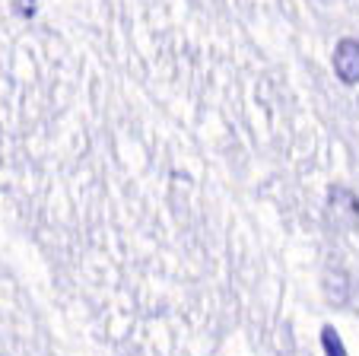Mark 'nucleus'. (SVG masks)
Here are the masks:
<instances>
[{"mask_svg": "<svg viewBox=\"0 0 359 356\" xmlns=\"http://www.w3.org/2000/svg\"><path fill=\"white\" fill-rule=\"evenodd\" d=\"M331 67L344 86H356L359 83V39H340L334 45Z\"/></svg>", "mask_w": 359, "mask_h": 356, "instance_id": "obj_1", "label": "nucleus"}, {"mask_svg": "<svg viewBox=\"0 0 359 356\" xmlns=\"http://www.w3.org/2000/svg\"><path fill=\"white\" fill-rule=\"evenodd\" d=\"M321 347H325V356H346L344 341H340V334L331 328V324L321 328Z\"/></svg>", "mask_w": 359, "mask_h": 356, "instance_id": "obj_2", "label": "nucleus"}, {"mask_svg": "<svg viewBox=\"0 0 359 356\" xmlns=\"http://www.w3.org/2000/svg\"><path fill=\"white\" fill-rule=\"evenodd\" d=\"M13 13L20 20H32L39 13V0H13Z\"/></svg>", "mask_w": 359, "mask_h": 356, "instance_id": "obj_3", "label": "nucleus"}]
</instances>
